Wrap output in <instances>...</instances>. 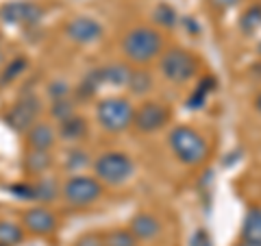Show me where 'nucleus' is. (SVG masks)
Instances as JSON below:
<instances>
[{
  "instance_id": "30",
  "label": "nucleus",
  "mask_w": 261,
  "mask_h": 246,
  "mask_svg": "<svg viewBox=\"0 0 261 246\" xmlns=\"http://www.w3.org/2000/svg\"><path fill=\"white\" fill-rule=\"evenodd\" d=\"M190 246H214V242H211V237H209V233L205 231V229H198V231L192 235Z\"/></svg>"
},
{
  "instance_id": "27",
  "label": "nucleus",
  "mask_w": 261,
  "mask_h": 246,
  "mask_svg": "<svg viewBox=\"0 0 261 246\" xmlns=\"http://www.w3.org/2000/svg\"><path fill=\"white\" fill-rule=\"evenodd\" d=\"M48 96L53 98V103L55 101H63V98H70V85L65 83V81L57 79V81H53V83L48 85Z\"/></svg>"
},
{
  "instance_id": "4",
  "label": "nucleus",
  "mask_w": 261,
  "mask_h": 246,
  "mask_svg": "<svg viewBox=\"0 0 261 246\" xmlns=\"http://www.w3.org/2000/svg\"><path fill=\"white\" fill-rule=\"evenodd\" d=\"M92 168H94V175H96V179L100 183L120 185V183H124V181H128V179L133 177L135 163L126 153L107 151V153L98 155V157L94 159Z\"/></svg>"
},
{
  "instance_id": "20",
  "label": "nucleus",
  "mask_w": 261,
  "mask_h": 246,
  "mask_svg": "<svg viewBox=\"0 0 261 246\" xmlns=\"http://www.w3.org/2000/svg\"><path fill=\"white\" fill-rule=\"evenodd\" d=\"M24 237V229L9 220H0V246H15Z\"/></svg>"
},
{
  "instance_id": "13",
  "label": "nucleus",
  "mask_w": 261,
  "mask_h": 246,
  "mask_svg": "<svg viewBox=\"0 0 261 246\" xmlns=\"http://www.w3.org/2000/svg\"><path fill=\"white\" fill-rule=\"evenodd\" d=\"M57 142V131L50 122H35L27 131L29 151H50Z\"/></svg>"
},
{
  "instance_id": "7",
  "label": "nucleus",
  "mask_w": 261,
  "mask_h": 246,
  "mask_svg": "<svg viewBox=\"0 0 261 246\" xmlns=\"http://www.w3.org/2000/svg\"><path fill=\"white\" fill-rule=\"evenodd\" d=\"M42 111V103L35 94H24L11 105V109L5 113V125L18 131V133H27V131L37 122V116Z\"/></svg>"
},
{
  "instance_id": "33",
  "label": "nucleus",
  "mask_w": 261,
  "mask_h": 246,
  "mask_svg": "<svg viewBox=\"0 0 261 246\" xmlns=\"http://www.w3.org/2000/svg\"><path fill=\"white\" fill-rule=\"evenodd\" d=\"M255 109L261 113V92L257 94V98H255Z\"/></svg>"
},
{
  "instance_id": "36",
  "label": "nucleus",
  "mask_w": 261,
  "mask_h": 246,
  "mask_svg": "<svg viewBox=\"0 0 261 246\" xmlns=\"http://www.w3.org/2000/svg\"><path fill=\"white\" fill-rule=\"evenodd\" d=\"M257 53H259V55H261V44H259V46H257Z\"/></svg>"
},
{
  "instance_id": "10",
  "label": "nucleus",
  "mask_w": 261,
  "mask_h": 246,
  "mask_svg": "<svg viewBox=\"0 0 261 246\" xmlns=\"http://www.w3.org/2000/svg\"><path fill=\"white\" fill-rule=\"evenodd\" d=\"M65 35L74 44H94L102 37V27L100 22L89 18V15H76V18H72L68 22Z\"/></svg>"
},
{
  "instance_id": "8",
  "label": "nucleus",
  "mask_w": 261,
  "mask_h": 246,
  "mask_svg": "<svg viewBox=\"0 0 261 246\" xmlns=\"http://www.w3.org/2000/svg\"><path fill=\"white\" fill-rule=\"evenodd\" d=\"M44 18V9L31 0H13L0 7V20L11 27H37Z\"/></svg>"
},
{
  "instance_id": "2",
  "label": "nucleus",
  "mask_w": 261,
  "mask_h": 246,
  "mask_svg": "<svg viewBox=\"0 0 261 246\" xmlns=\"http://www.w3.org/2000/svg\"><path fill=\"white\" fill-rule=\"evenodd\" d=\"M168 146L174 153V157L183 163V166H200L209 157V144L198 131L181 125L174 127L168 135Z\"/></svg>"
},
{
  "instance_id": "17",
  "label": "nucleus",
  "mask_w": 261,
  "mask_h": 246,
  "mask_svg": "<svg viewBox=\"0 0 261 246\" xmlns=\"http://www.w3.org/2000/svg\"><path fill=\"white\" fill-rule=\"evenodd\" d=\"M53 166L50 151H29L24 157V170L29 175H44V172Z\"/></svg>"
},
{
  "instance_id": "18",
  "label": "nucleus",
  "mask_w": 261,
  "mask_h": 246,
  "mask_svg": "<svg viewBox=\"0 0 261 246\" xmlns=\"http://www.w3.org/2000/svg\"><path fill=\"white\" fill-rule=\"evenodd\" d=\"M57 194H59V185H57V181L50 177H39L37 181L33 183V201L50 203L57 199Z\"/></svg>"
},
{
  "instance_id": "12",
  "label": "nucleus",
  "mask_w": 261,
  "mask_h": 246,
  "mask_svg": "<svg viewBox=\"0 0 261 246\" xmlns=\"http://www.w3.org/2000/svg\"><path fill=\"white\" fill-rule=\"evenodd\" d=\"M130 233H133L137 240H144V242H152L154 237L161 235V223L154 214H148V211H140L130 218Z\"/></svg>"
},
{
  "instance_id": "9",
  "label": "nucleus",
  "mask_w": 261,
  "mask_h": 246,
  "mask_svg": "<svg viewBox=\"0 0 261 246\" xmlns=\"http://www.w3.org/2000/svg\"><path fill=\"white\" fill-rule=\"evenodd\" d=\"M170 118H172V111H170L168 105L157 103V101H148L135 109L133 127H135V131H140V133H157V131H161L168 125Z\"/></svg>"
},
{
  "instance_id": "1",
  "label": "nucleus",
  "mask_w": 261,
  "mask_h": 246,
  "mask_svg": "<svg viewBox=\"0 0 261 246\" xmlns=\"http://www.w3.org/2000/svg\"><path fill=\"white\" fill-rule=\"evenodd\" d=\"M163 51V37L159 31L150 27H135L122 37V55L130 63L144 65L157 59Z\"/></svg>"
},
{
  "instance_id": "21",
  "label": "nucleus",
  "mask_w": 261,
  "mask_h": 246,
  "mask_svg": "<svg viewBox=\"0 0 261 246\" xmlns=\"http://www.w3.org/2000/svg\"><path fill=\"white\" fill-rule=\"evenodd\" d=\"M126 87L130 89V94L142 96V94H146V92H150V87H152V77H150L146 70H133V75H130Z\"/></svg>"
},
{
  "instance_id": "28",
  "label": "nucleus",
  "mask_w": 261,
  "mask_h": 246,
  "mask_svg": "<svg viewBox=\"0 0 261 246\" xmlns=\"http://www.w3.org/2000/svg\"><path fill=\"white\" fill-rule=\"evenodd\" d=\"M72 246H105V235L102 233H83L81 237H76V242Z\"/></svg>"
},
{
  "instance_id": "25",
  "label": "nucleus",
  "mask_w": 261,
  "mask_h": 246,
  "mask_svg": "<svg viewBox=\"0 0 261 246\" xmlns=\"http://www.w3.org/2000/svg\"><path fill=\"white\" fill-rule=\"evenodd\" d=\"M50 116L57 120V122H63L72 116H76L74 113V101H70V98H63V101H55L53 107H50Z\"/></svg>"
},
{
  "instance_id": "34",
  "label": "nucleus",
  "mask_w": 261,
  "mask_h": 246,
  "mask_svg": "<svg viewBox=\"0 0 261 246\" xmlns=\"http://www.w3.org/2000/svg\"><path fill=\"white\" fill-rule=\"evenodd\" d=\"M255 70H257V75H261V63H259V65H255Z\"/></svg>"
},
{
  "instance_id": "5",
  "label": "nucleus",
  "mask_w": 261,
  "mask_h": 246,
  "mask_svg": "<svg viewBox=\"0 0 261 246\" xmlns=\"http://www.w3.org/2000/svg\"><path fill=\"white\" fill-rule=\"evenodd\" d=\"M159 70L163 79H168L170 83H187L198 72V61H196V57L190 51L170 48V51L161 55Z\"/></svg>"
},
{
  "instance_id": "29",
  "label": "nucleus",
  "mask_w": 261,
  "mask_h": 246,
  "mask_svg": "<svg viewBox=\"0 0 261 246\" xmlns=\"http://www.w3.org/2000/svg\"><path fill=\"white\" fill-rule=\"evenodd\" d=\"M11 194H15L22 201H33V183H13Z\"/></svg>"
},
{
  "instance_id": "15",
  "label": "nucleus",
  "mask_w": 261,
  "mask_h": 246,
  "mask_svg": "<svg viewBox=\"0 0 261 246\" xmlns=\"http://www.w3.org/2000/svg\"><path fill=\"white\" fill-rule=\"evenodd\" d=\"M100 75H102V83L122 87L128 83L133 70H130V65H126V63H109V65H105V68H100Z\"/></svg>"
},
{
  "instance_id": "26",
  "label": "nucleus",
  "mask_w": 261,
  "mask_h": 246,
  "mask_svg": "<svg viewBox=\"0 0 261 246\" xmlns=\"http://www.w3.org/2000/svg\"><path fill=\"white\" fill-rule=\"evenodd\" d=\"M65 166H68L70 170L85 168V166H89V155L85 151H81V149H72L68 153V161H65Z\"/></svg>"
},
{
  "instance_id": "6",
  "label": "nucleus",
  "mask_w": 261,
  "mask_h": 246,
  "mask_svg": "<svg viewBox=\"0 0 261 246\" xmlns=\"http://www.w3.org/2000/svg\"><path fill=\"white\" fill-rule=\"evenodd\" d=\"M61 194L70 207H87V205L96 203L102 196V183L94 177L74 175L63 183Z\"/></svg>"
},
{
  "instance_id": "16",
  "label": "nucleus",
  "mask_w": 261,
  "mask_h": 246,
  "mask_svg": "<svg viewBox=\"0 0 261 246\" xmlns=\"http://www.w3.org/2000/svg\"><path fill=\"white\" fill-rule=\"evenodd\" d=\"M242 240L261 242V207H250L242 223Z\"/></svg>"
},
{
  "instance_id": "14",
  "label": "nucleus",
  "mask_w": 261,
  "mask_h": 246,
  "mask_svg": "<svg viewBox=\"0 0 261 246\" xmlns=\"http://www.w3.org/2000/svg\"><path fill=\"white\" fill-rule=\"evenodd\" d=\"M59 135L61 139H68V142H79V139L87 135V120L83 116H72L59 122Z\"/></svg>"
},
{
  "instance_id": "31",
  "label": "nucleus",
  "mask_w": 261,
  "mask_h": 246,
  "mask_svg": "<svg viewBox=\"0 0 261 246\" xmlns=\"http://www.w3.org/2000/svg\"><path fill=\"white\" fill-rule=\"evenodd\" d=\"M238 3H242V0H209V5L218 11H226V9H231V7H235Z\"/></svg>"
},
{
  "instance_id": "23",
  "label": "nucleus",
  "mask_w": 261,
  "mask_h": 246,
  "mask_svg": "<svg viewBox=\"0 0 261 246\" xmlns=\"http://www.w3.org/2000/svg\"><path fill=\"white\" fill-rule=\"evenodd\" d=\"M152 20L157 22L159 27H163V29H174L178 18H176V11L170 5L159 3L157 7H154V11H152Z\"/></svg>"
},
{
  "instance_id": "32",
  "label": "nucleus",
  "mask_w": 261,
  "mask_h": 246,
  "mask_svg": "<svg viewBox=\"0 0 261 246\" xmlns=\"http://www.w3.org/2000/svg\"><path fill=\"white\" fill-rule=\"evenodd\" d=\"M235 246H261V242H248V240H242L240 244H235Z\"/></svg>"
},
{
  "instance_id": "22",
  "label": "nucleus",
  "mask_w": 261,
  "mask_h": 246,
  "mask_svg": "<svg viewBox=\"0 0 261 246\" xmlns=\"http://www.w3.org/2000/svg\"><path fill=\"white\" fill-rule=\"evenodd\" d=\"M137 237L130 233V229H113L105 233V246H137Z\"/></svg>"
},
{
  "instance_id": "11",
  "label": "nucleus",
  "mask_w": 261,
  "mask_h": 246,
  "mask_svg": "<svg viewBox=\"0 0 261 246\" xmlns=\"http://www.w3.org/2000/svg\"><path fill=\"white\" fill-rule=\"evenodd\" d=\"M22 225L33 235H50L57 229V216L48 207H31L24 211Z\"/></svg>"
},
{
  "instance_id": "24",
  "label": "nucleus",
  "mask_w": 261,
  "mask_h": 246,
  "mask_svg": "<svg viewBox=\"0 0 261 246\" xmlns=\"http://www.w3.org/2000/svg\"><path fill=\"white\" fill-rule=\"evenodd\" d=\"M27 68H29L27 57H13L9 61V65L3 70V75H0V83H11V81L18 79L22 72H27Z\"/></svg>"
},
{
  "instance_id": "3",
  "label": "nucleus",
  "mask_w": 261,
  "mask_h": 246,
  "mask_svg": "<svg viewBox=\"0 0 261 246\" xmlns=\"http://www.w3.org/2000/svg\"><path fill=\"white\" fill-rule=\"evenodd\" d=\"M96 118L107 133H122L133 127L135 107L124 96H109L96 105Z\"/></svg>"
},
{
  "instance_id": "19",
  "label": "nucleus",
  "mask_w": 261,
  "mask_h": 246,
  "mask_svg": "<svg viewBox=\"0 0 261 246\" xmlns=\"http://www.w3.org/2000/svg\"><path fill=\"white\" fill-rule=\"evenodd\" d=\"M259 29H261V3H255L240 15V31L246 33V35H252Z\"/></svg>"
},
{
  "instance_id": "35",
  "label": "nucleus",
  "mask_w": 261,
  "mask_h": 246,
  "mask_svg": "<svg viewBox=\"0 0 261 246\" xmlns=\"http://www.w3.org/2000/svg\"><path fill=\"white\" fill-rule=\"evenodd\" d=\"M3 59H5V55H3V48H0V63H3Z\"/></svg>"
}]
</instances>
